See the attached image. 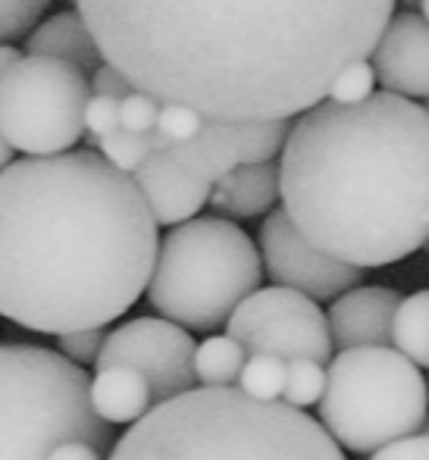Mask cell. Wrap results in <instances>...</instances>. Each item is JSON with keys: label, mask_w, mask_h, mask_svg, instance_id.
Instances as JSON below:
<instances>
[{"label": "cell", "mask_w": 429, "mask_h": 460, "mask_svg": "<svg viewBox=\"0 0 429 460\" xmlns=\"http://www.w3.org/2000/svg\"><path fill=\"white\" fill-rule=\"evenodd\" d=\"M139 92L213 119H291L373 50L398 0H73Z\"/></svg>", "instance_id": "obj_1"}, {"label": "cell", "mask_w": 429, "mask_h": 460, "mask_svg": "<svg viewBox=\"0 0 429 460\" xmlns=\"http://www.w3.org/2000/svg\"><path fill=\"white\" fill-rule=\"evenodd\" d=\"M160 226L103 154L22 157L0 170V316L31 332L103 329L147 288Z\"/></svg>", "instance_id": "obj_2"}, {"label": "cell", "mask_w": 429, "mask_h": 460, "mask_svg": "<svg viewBox=\"0 0 429 460\" xmlns=\"http://www.w3.org/2000/svg\"><path fill=\"white\" fill-rule=\"evenodd\" d=\"M279 200L320 251L376 270L429 242V113L414 97L320 101L279 154Z\"/></svg>", "instance_id": "obj_3"}, {"label": "cell", "mask_w": 429, "mask_h": 460, "mask_svg": "<svg viewBox=\"0 0 429 460\" xmlns=\"http://www.w3.org/2000/svg\"><path fill=\"white\" fill-rule=\"evenodd\" d=\"M107 460H344L342 445L285 401H255L238 385H194L135 420Z\"/></svg>", "instance_id": "obj_4"}, {"label": "cell", "mask_w": 429, "mask_h": 460, "mask_svg": "<svg viewBox=\"0 0 429 460\" xmlns=\"http://www.w3.org/2000/svg\"><path fill=\"white\" fill-rule=\"evenodd\" d=\"M264 261L245 229L223 217H192L160 238L147 301L188 332H217L260 288Z\"/></svg>", "instance_id": "obj_5"}, {"label": "cell", "mask_w": 429, "mask_h": 460, "mask_svg": "<svg viewBox=\"0 0 429 460\" xmlns=\"http://www.w3.org/2000/svg\"><path fill=\"white\" fill-rule=\"evenodd\" d=\"M91 379L67 354L38 345H0V460H48L69 438L107 455L113 426L88 398Z\"/></svg>", "instance_id": "obj_6"}, {"label": "cell", "mask_w": 429, "mask_h": 460, "mask_svg": "<svg viewBox=\"0 0 429 460\" xmlns=\"http://www.w3.org/2000/svg\"><path fill=\"white\" fill-rule=\"evenodd\" d=\"M429 417V385L414 360L392 345L342 348L326 364L320 426L354 455L411 436Z\"/></svg>", "instance_id": "obj_7"}, {"label": "cell", "mask_w": 429, "mask_h": 460, "mask_svg": "<svg viewBox=\"0 0 429 460\" xmlns=\"http://www.w3.org/2000/svg\"><path fill=\"white\" fill-rule=\"evenodd\" d=\"M88 73L60 57L25 54L0 79V128L19 154H63L85 135Z\"/></svg>", "instance_id": "obj_8"}, {"label": "cell", "mask_w": 429, "mask_h": 460, "mask_svg": "<svg viewBox=\"0 0 429 460\" xmlns=\"http://www.w3.org/2000/svg\"><path fill=\"white\" fill-rule=\"evenodd\" d=\"M226 332L248 354H276L282 360H333V335L320 301L285 285L255 288L226 320Z\"/></svg>", "instance_id": "obj_9"}, {"label": "cell", "mask_w": 429, "mask_h": 460, "mask_svg": "<svg viewBox=\"0 0 429 460\" xmlns=\"http://www.w3.org/2000/svg\"><path fill=\"white\" fill-rule=\"evenodd\" d=\"M132 367L147 379L154 404L198 385L192 332L166 316H139L103 335L94 369Z\"/></svg>", "instance_id": "obj_10"}, {"label": "cell", "mask_w": 429, "mask_h": 460, "mask_svg": "<svg viewBox=\"0 0 429 460\" xmlns=\"http://www.w3.org/2000/svg\"><path fill=\"white\" fill-rule=\"evenodd\" d=\"M260 261L273 282L301 291L314 301H333L363 279L361 267L344 263L308 242L282 207H273L266 223L260 226Z\"/></svg>", "instance_id": "obj_11"}, {"label": "cell", "mask_w": 429, "mask_h": 460, "mask_svg": "<svg viewBox=\"0 0 429 460\" xmlns=\"http://www.w3.org/2000/svg\"><path fill=\"white\" fill-rule=\"evenodd\" d=\"M291 119H213L207 116L192 141L170 145L182 164H188L201 179L217 182L242 164H266L289 138Z\"/></svg>", "instance_id": "obj_12"}, {"label": "cell", "mask_w": 429, "mask_h": 460, "mask_svg": "<svg viewBox=\"0 0 429 460\" xmlns=\"http://www.w3.org/2000/svg\"><path fill=\"white\" fill-rule=\"evenodd\" d=\"M376 85L405 97H429V22L420 13H398L370 50Z\"/></svg>", "instance_id": "obj_13"}, {"label": "cell", "mask_w": 429, "mask_h": 460, "mask_svg": "<svg viewBox=\"0 0 429 460\" xmlns=\"http://www.w3.org/2000/svg\"><path fill=\"white\" fill-rule=\"evenodd\" d=\"M139 191L145 194L157 226H179L198 217L201 207L210 200L213 182L201 179L188 164L170 151V145L151 151L147 160L132 172Z\"/></svg>", "instance_id": "obj_14"}, {"label": "cell", "mask_w": 429, "mask_h": 460, "mask_svg": "<svg viewBox=\"0 0 429 460\" xmlns=\"http://www.w3.org/2000/svg\"><path fill=\"white\" fill-rule=\"evenodd\" d=\"M401 295L386 285H354L329 301V335L339 348L392 345V320Z\"/></svg>", "instance_id": "obj_15"}, {"label": "cell", "mask_w": 429, "mask_h": 460, "mask_svg": "<svg viewBox=\"0 0 429 460\" xmlns=\"http://www.w3.org/2000/svg\"><path fill=\"white\" fill-rule=\"evenodd\" d=\"M279 200V166L273 160L266 164H242L210 188L207 204L229 219L264 217Z\"/></svg>", "instance_id": "obj_16"}, {"label": "cell", "mask_w": 429, "mask_h": 460, "mask_svg": "<svg viewBox=\"0 0 429 460\" xmlns=\"http://www.w3.org/2000/svg\"><path fill=\"white\" fill-rule=\"evenodd\" d=\"M91 407L110 426H132L154 407V394L147 379L132 367L97 369L88 388Z\"/></svg>", "instance_id": "obj_17"}, {"label": "cell", "mask_w": 429, "mask_h": 460, "mask_svg": "<svg viewBox=\"0 0 429 460\" xmlns=\"http://www.w3.org/2000/svg\"><path fill=\"white\" fill-rule=\"evenodd\" d=\"M25 50L29 54L60 57V60L85 69L88 75L103 63L101 48H97L94 35H91L88 22L82 19L79 10L57 13V16L38 22L25 38Z\"/></svg>", "instance_id": "obj_18"}, {"label": "cell", "mask_w": 429, "mask_h": 460, "mask_svg": "<svg viewBox=\"0 0 429 460\" xmlns=\"http://www.w3.org/2000/svg\"><path fill=\"white\" fill-rule=\"evenodd\" d=\"M245 360H248V351L242 341H236L229 332L210 335L201 345H194V379L198 385L210 388L236 385Z\"/></svg>", "instance_id": "obj_19"}, {"label": "cell", "mask_w": 429, "mask_h": 460, "mask_svg": "<svg viewBox=\"0 0 429 460\" xmlns=\"http://www.w3.org/2000/svg\"><path fill=\"white\" fill-rule=\"evenodd\" d=\"M392 348L417 367H429V288L401 297L392 320Z\"/></svg>", "instance_id": "obj_20"}, {"label": "cell", "mask_w": 429, "mask_h": 460, "mask_svg": "<svg viewBox=\"0 0 429 460\" xmlns=\"http://www.w3.org/2000/svg\"><path fill=\"white\" fill-rule=\"evenodd\" d=\"M323 388H326V364L314 358H291L285 360V385L282 401L291 407H310L320 404Z\"/></svg>", "instance_id": "obj_21"}, {"label": "cell", "mask_w": 429, "mask_h": 460, "mask_svg": "<svg viewBox=\"0 0 429 460\" xmlns=\"http://www.w3.org/2000/svg\"><path fill=\"white\" fill-rule=\"evenodd\" d=\"M236 385L255 401H282L285 360L276 354H248Z\"/></svg>", "instance_id": "obj_22"}, {"label": "cell", "mask_w": 429, "mask_h": 460, "mask_svg": "<svg viewBox=\"0 0 429 460\" xmlns=\"http://www.w3.org/2000/svg\"><path fill=\"white\" fill-rule=\"evenodd\" d=\"M97 147H101L103 160L116 166V170L129 172L132 176L141 164L147 160V154L154 151V132H129V128H113L110 135L97 138Z\"/></svg>", "instance_id": "obj_23"}, {"label": "cell", "mask_w": 429, "mask_h": 460, "mask_svg": "<svg viewBox=\"0 0 429 460\" xmlns=\"http://www.w3.org/2000/svg\"><path fill=\"white\" fill-rule=\"evenodd\" d=\"M54 0H0V44L25 38Z\"/></svg>", "instance_id": "obj_24"}, {"label": "cell", "mask_w": 429, "mask_h": 460, "mask_svg": "<svg viewBox=\"0 0 429 460\" xmlns=\"http://www.w3.org/2000/svg\"><path fill=\"white\" fill-rule=\"evenodd\" d=\"M207 116L201 110L188 107V103H175V101H160V113H157V126L154 132L164 135L170 145H182V141H192L201 132Z\"/></svg>", "instance_id": "obj_25"}, {"label": "cell", "mask_w": 429, "mask_h": 460, "mask_svg": "<svg viewBox=\"0 0 429 460\" xmlns=\"http://www.w3.org/2000/svg\"><path fill=\"white\" fill-rule=\"evenodd\" d=\"M373 88H376L373 63H367V57H361V60H351L348 66L335 75L326 97L339 103H357V101H367V97L373 94Z\"/></svg>", "instance_id": "obj_26"}, {"label": "cell", "mask_w": 429, "mask_h": 460, "mask_svg": "<svg viewBox=\"0 0 429 460\" xmlns=\"http://www.w3.org/2000/svg\"><path fill=\"white\" fill-rule=\"evenodd\" d=\"M157 113H160V101L147 92L132 88L126 97L120 101V126L129 132H154L157 126Z\"/></svg>", "instance_id": "obj_27"}, {"label": "cell", "mask_w": 429, "mask_h": 460, "mask_svg": "<svg viewBox=\"0 0 429 460\" xmlns=\"http://www.w3.org/2000/svg\"><path fill=\"white\" fill-rule=\"evenodd\" d=\"M113 128H120V97L91 94L85 107V135L88 138H103Z\"/></svg>", "instance_id": "obj_28"}, {"label": "cell", "mask_w": 429, "mask_h": 460, "mask_svg": "<svg viewBox=\"0 0 429 460\" xmlns=\"http://www.w3.org/2000/svg\"><path fill=\"white\" fill-rule=\"evenodd\" d=\"M103 329H76V332H63L57 335L60 339V354H67L73 364H91L94 367L97 354H101V345H103Z\"/></svg>", "instance_id": "obj_29"}, {"label": "cell", "mask_w": 429, "mask_h": 460, "mask_svg": "<svg viewBox=\"0 0 429 460\" xmlns=\"http://www.w3.org/2000/svg\"><path fill=\"white\" fill-rule=\"evenodd\" d=\"M367 460H429V429H417L376 448Z\"/></svg>", "instance_id": "obj_30"}, {"label": "cell", "mask_w": 429, "mask_h": 460, "mask_svg": "<svg viewBox=\"0 0 429 460\" xmlns=\"http://www.w3.org/2000/svg\"><path fill=\"white\" fill-rule=\"evenodd\" d=\"M91 94H110V97H126L129 92H132V82L126 79V75L120 73V69L113 66V63H107L103 60L101 66L94 69V73H91Z\"/></svg>", "instance_id": "obj_31"}, {"label": "cell", "mask_w": 429, "mask_h": 460, "mask_svg": "<svg viewBox=\"0 0 429 460\" xmlns=\"http://www.w3.org/2000/svg\"><path fill=\"white\" fill-rule=\"evenodd\" d=\"M48 460H107L101 448H94L85 438H69V442H60L54 451L48 455Z\"/></svg>", "instance_id": "obj_32"}, {"label": "cell", "mask_w": 429, "mask_h": 460, "mask_svg": "<svg viewBox=\"0 0 429 460\" xmlns=\"http://www.w3.org/2000/svg\"><path fill=\"white\" fill-rule=\"evenodd\" d=\"M19 57H22V54H19L13 44H0V79H4V75L10 73L13 66H16Z\"/></svg>", "instance_id": "obj_33"}, {"label": "cell", "mask_w": 429, "mask_h": 460, "mask_svg": "<svg viewBox=\"0 0 429 460\" xmlns=\"http://www.w3.org/2000/svg\"><path fill=\"white\" fill-rule=\"evenodd\" d=\"M13 154H16V147L6 141V135H4V128H0V170H4L6 164H13Z\"/></svg>", "instance_id": "obj_34"}, {"label": "cell", "mask_w": 429, "mask_h": 460, "mask_svg": "<svg viewBox=\"0 0 429 460\" xmlns=\"http://www.w3.org/2000/svg\"><path fill=\"white\" fill-rule=\"evenodd\" d=\"M420 16H424L426 22H429V0H420Z\"/></svg>", "instance_id": "obj_35"}, {"label": "cell", "mask_w": 429, "mask_h": 460, "mask_svg": "<svg viewBox=\"0 0 429 460\" xmlns=\"http://www.w3.org/2000/svg\"><path fill=\"white\" fill-rule=\"evenodd\" d=\"M426 113H429V97H426Z\"/></svg>", "instance_id": "obj_36"}]
</instances>
